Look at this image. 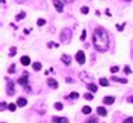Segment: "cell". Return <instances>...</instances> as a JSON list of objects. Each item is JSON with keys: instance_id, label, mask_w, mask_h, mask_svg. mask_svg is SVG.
I'll return each mask as SVG.
<instances>
[{"instance_id": "5bb4252c", "label": "cell", "mask_w": 133, "mask_h": 123, "mask_svg": "<svg viewBox=\"0 0 133 123\" xmlns=\"http://www.w3.org/2000/svg\"><path fill=\"white\" fill-rule=\"evenodd\" d=\"M32 69L35 71H39L41 69H42V64H41L39 62H35V63H32Z\"/></svg>"}, {"instance_id": "d6986e66", "label": "cell", "mask_w": 133, "mask_h": 123, "mask_svg": "<svg viewBox=\"0 0 133 123\" xmlns=\"http://www.w3.org/2000/svg\"><path fill=\"white\" fill-rule=\"evenodd\" d=\"M24 17H25V13H24V11H21L20 14H17V16H16V20H17V21H20V20H23Z\"/></svg>"}, {"instance_id": "ab89813d", "label": "cell", "mask_w": 133, "mask_h": 123, "mask_svg": "<svg viewBox=\"0 0 133 123\" xmlns=\"http://www.w3.org/2000/svg\"><path fill=\"white\" fill-rule=\"evenodd\" d=\"M2 123H6V122H2Z\"/></svg>"}, {"instance_id": "74e56055", "label": "cell", "mask_w": 133, "mask_h": 123, "mask_svg": "<svg viewBox=\"0 0 133 123\" xmlns=\"http://www.w3.org/2000/svg\"><path fill=\"white\" fill-rule=\"evenodd\" d=\"M16 2H17V3H24L25 0H16Z\"/></svg>"}, {"instance_id": "7402d4cb", "label": "cell", "mask_w": 133, "mask_h": 123, "mask_svg": "<svg viewBox=\"0 0 133 123\" xmlns=\"http://www.w3.org/2000/svg\"><path fill=\"white\" fill-rule=\"evenodd\" d=\"M55 109H57V111H62V109H63V104L56 102V104H55Z\"/></svg>"}, {"instance_id": "3957f363", "label": "cell", "mask_w": 133, "mask_h": 123, "mask_svg": "<svg viewBox=\"0 0 133 123\" xmlns=\"http://www.w3.org/2000/svg\"><path fill=\"white\" fill-rule=\"evenodd\" d=\"M76 60L78 62V64H84L86 63V55H84L83 50H78L76 53Z\"/></svg>"}, {"instance_id": "6da1fadb", "label": "cell", "mask_w": 133, "mask_h": 123, "mask_svg": "<svg viewBox=\"0 0 133 123\" xmlns=\"http://www.w3.org/2000/svg\"><path fill=\"white\" fill-rule=\"evenodd\" d=\"M93 43L98 52H107L108 48H109V35H108V31L105 28H102V27H97L94 29Z\"/></svg>"}, {"instance_id": "4fadbf2b", "label": "cell", "mask_w": 133, "mask_h": 123, "mask_svg": "<svg viewBox=\"0 0 133 123\" xmlns=\"http://www.w3.org/2000/svg\"><path fill=\"white\" fill-rule=\"evenodd\" d=\"M97 113L100 115V116H107V109L100 106V108H97Z\"/></svg>"}, {"instance_id": "e575fe53", "label": "cell", "mask_w": 133, "mask_h": 123, "mask_svg": "<svg viewBox=\"0 0 133 123\" xmlns=\"http://www.w3.org/2000/svg\"><path fill=\"white\" fill-rule=\"evenodd\" d=\"M128 102L129 104H133V97H128Z\"/></svg>"}, {"instance_id": "277c9868", "label": "cell", "mask_w": 133, "mask_h": 123, "mask_svg": "<svg viewBox=\"0 0 133 123\" xmlns=\"http://www.w3.org/2000/svg\"><path fill=\"white\" fill-rule=\"evenodd\" d=\"M52 2H53V6H55L56 11L62 13L63 11V7H64V3L62 2V0H52Z\"/></svg>"}, {"instance_id": "e0dca14e", "label": "cell", "mask_w": 133, "mask_h": 123, "mask_svg": "<svg viewBox=\"0 0 133 123\" xmlns=\"http://www.w3.org/2000/svg\"><path fill=\"white\" fill-rule=\"evenodd\" d=\"M81 112H83L84 115H90L91 113V108L90 106H84L83 109H81Z\"/></svg>"}, {"instance_id": "603a6c76", "label": "cell", "mask_w": 133, "mask_h": 123, "mask_svg": "<svg viewBox=\"0 0 133 123\" xmlns=\"http://www.w3.org/2000/svg\"><path fill=\"white\" fill-rule=\"evenodd\" d=\"M16 108H17L16 104H9V111H10V112H14Z\"/></svg>"}, {"instance_id": "8d00e7d4", "label": "cell", "mask_w": 133, "mask_h": 123, "mask_svg": "<svg viewBox=\"0 0 133 123\" xmlns=\"http://www.w3.org/2000/svg\"><path fill=\"white\" fill-rule=\"evenodd\" d=\"M62 2H63V3H71L73 0H62Z\"/></svg>"}, {"instance_id": "1f68e13d", "label": "cell", "mask_w": 133, "mask_h": 123, "mask_svg": "<svg viewBox=\"0 0 133 123\" xmlns=\"http://www.w3.org/2000/svg\"><path fill=\"white\" fill-rule=\"evenodd\" d=\"M14 67H16V66H14V64H13V66H11V67H10V69H9V73H14V71H16V69H14Z\"/></svg>"}, {"instance_id": "f1b7e54d", "label": "cell", "mask_w": 133, "mask_h": 123, "mask_svg": "<svg viewBox=\"0 0 133 123\" xmlns=\"http://www.w3.org/2000/svg\"><path fill=\"white\" fill-rule=\"evenodd\" d=\"M123 123H133V118H126L123 120Z\"/></svg>"}, {"instance_id": "5b68a950", "label": "cell", "mask_w": 133, "mask_h": 123, "mask_svg": "<svg viewBox=\"0 0 133 123\" xmlns=\"http://www.w3.org/2000/svg\"><path fill=\"white\" fill-rule=\"evenodd\" d=\"M6 92H7V95H10V97H11V95H14V83H13V81H7V90H6Z\"/></svg>"}, {"instance_id": "ac0fdd59", "label": "cell", "mask_w": 133, "mask_h": 123, "mask_svg": "<svg viewBox=\"0 0 133 123\" xmlns=\"http://www.w3.org/2000/svg\"><path fill=\"white\" fill-rule=\"evenodd\" d=\"M112 80H114V81H119V83H123V84L128 83L126 78H119V77H112Z\"/></svg>"}, {"instance_id": "4dcf8cb0", "label": "cell", "mask_w": 133, "mask_h": 123, "mask_svg": "<svg viewBox=\"0 0 133 123\" xmlns=\"http://www.w3.org/2000/svg\"><path fill=\"white\" fill-rule=\"evenodd\" d=\"M125 73H126V74H130V73H132L130 67H128V66H126V67H125Z\"/></svg>"}, {"instance_id": "7a4b0ae2", "label": "cell", "mask_w": 133, "mask_h": 123, "mask_svg": "<svg viewBox=\"0 0 133 123\" xmlns=\"http://www.w3.org/2000/svg\"><path fill=\"white\" fill-rule=\"evenodd\" d=\"M71 36H73L71 29L70 28H63V31L60 32V42H62L63 45H67V43H70Z\"/></svg>"}, {"instance_id": "52a82bcc", "label": "cell", "mask_w": 133, "mask_h": 123, "mask_svg": "<svg viewBox=\"0 0 133 123\" xmlns=\"http://www.w3.org/2000/svg\"><path fill=\"white\" fill-rule=\"evenodd\" d=\"M48 85H49L50 88H53V90H56V88L59 87V84H57V81L55 78H48Z\"/></svg>"}, {"instance_id": "8992f818", "label": "cell", "mask_w": 133, "mask_h": 123, "mask_svg": "<svg viewBox=\"0 0 133 123\" xmlns=\"http://www.w3.org/2000/svg\"><path fill=\"white\" fill-rule=\"evenodd\" d=\"M18 84L24 85V87H27V85H28V77H27V73H24V76L18 78Z\"/></svg>"}, {"instance_id": "7c38bea8", "label": "cell", "mask_w": 133, "mask_h": 123, "mask_svg": "<svg viewBox=\"0 0 133 123\" xmlns=\"http://www.w3.org/2000/svg\"><path fill=\"white\" fill-rule=\"evenodd\" d=\"M17 105H18V106H25V105H27V99H25V98H24V97H21V98H18V101H17Z\"/></svg>"}, {"instance_id": "d4e9b609", "label": "cell", "mask_w": 133, "mask_h": 123, "mask_svg": "<svg viewBox=\"0 0 133 123\" xmlns=\"http://www.w3.org/2000/svg\"><path fill=\"white\" fill-rule=\"evenodd\" d=\"M45 22H46V21H45V20H43V18H39V20H38V21H36V24H38V25H39V27H42V25H45Z\"/></svg>"}, {"instance_id": "ba28073f", "label": "cell", "mask_w": 133, "mask_h": 123, "mask_svg": "<svg viewBox=\"0 0 133 123\" xmlns=\"http://www.w3.org/2000/svg\"><path fill=\"white\" fill-rule=\"evenodd\" d=\"M52 122L53 123H69V119H67V118H57V116H55V118H52Z\"/></svg>"}, {"instance_id": "f546056e", "label": "cell", "mask_w": 133, "mask_h": 123, "mask_svg": "<svg viewBox=\"0 0 133 123\" xmlns=\"http://www.w3.org/2000/svg\"><path fill=\"white\" fill-rule=\"evenodd\" d=\"M81 13H83V14H87V13H88V7H81Z\"/></svg>"}, {"instance_id": "836d02e7", "label": "cell", "mask_w": 133, "mask_h": 123, "mask_svg": "<svg viewBox=\"0 0 133 123\" xmlns=\"http://www.w3.org/2000/svg\"><path fill=\"white\" fill-rule=\"evenodd\" d=\"M123 27H125L123 24H122V25H119V24H118V25H116V28H118L119 31H122V29H123Z\"/></svg>"}, {"instance_id": "cb8c5ba5", "label": "cell", "mask_w": 133, "mask_h": 123, "mask_svg": "<svg viewBox=\"0 0 133 123\" xmlns=\"http://www.w3.org/2000/svg\"><path fill=\"white\" fill-rule=\"evenodd\" d=\"M69 97L71 98V99H77V98H78V92H71Z\"/></svg>"}, {"instance_id": "8fae6325", "label": "cell", "mask_w": 133, "mask_h": 123, "mask_svg": "<svg viewBox=\"0 0 133 123\" xmlns=\"http://www.w3.org/2000/svg\"><path fill=\"white\" fill-rule=\"evenodd\" d=\"M29 63H31L29 56H23V57H21V64H23V66H28Z\"/></svg>"}, {"instance_id": "d6a6232c", "label": "cell", "mask_w": 133, "mask_h": 123, "mask_svg": "<svg viewBox=\"0 0 133 123\" xmlns=\"http://www.w3.org/2000/svg\"><path fill=\"white\" fill-rule=\"evenodd\" d=\"M6 108H9V105H6L4 102H2V111H4Z\"/></svg>"}, {"instance_id": "d590c367", "label": "cell", "mask_w": 133, "mask_h": 123, "mask_svg": "<svg viewBox=\"0 0 133 123\" xmlns=\"http://www.w3.org/2000/svg\"><path fill=\"white\" fill-rule=\"evenodd\" d=\"M66 81H67V83H73V80H71L70 77H67V78H66Z\"/></svg>"}, {"instance_id": "f35d334b", "label": "cell", "mask_w": 133, "mask_h": 123, "mask_svg": "<svg viewBox=\"0 0 133 123\" xmlns=\"http://www.w3.org/2000/svg\"><path fill=\"white\" fill-rule=\"evenodd\" d=\"M122 2H126V3H129V2H132V0H122Z\"/></svg>"}, {"instance_id": "ffe728a7", "label": "cell", "mask_w": 133, "mask_h": 123, "mask_svg": "<svg viewBox=\"0 0 133 123\" xmlns=\"http://www.w3.org/2000/svg\"><path fill=\"white\" fill-rule=\"evenodd\" d=\"M86 123H98V119H97V116H94V118H90Z\"/></svg>"}, {"instance_id": "4316f807", "label": "cell", "mask_w": 133, "mask_h": 123, "mask_svg": "<svg viewBox=\"0 0 133 123\" xmlns=\"http://www.w3.org/2000/svg\"><path fill=\"white\" fill-rule=\"evenodd\" d=\"M16 46H13L11 48V49H10V53H9V56H14V55H16Z\"/></svg>"}, {"instance_id": "83f0119b", "label": "cell", "mask_w": 133, "mask_h": 123, "mask_svg": "<svg viewBox=\"0 0 133 123\" xmlns=\"http://www.w3.org/2000/svg\"><path fill=\"white\" fill-rule=\"evenodd\" d=\"M111 71H112V73H116V71H119V67L118 66H112L111 67Z\"/></svg>"}, {"instance_id": "9a60e30c", "label": "cell", "mask_w": 133, "mask_h": 123, "mask_svg": "<svg viewBox=\"0 0 133 123\" xmlns=\"http://www.w3.org/2000/svg\"><path fill=\"white\" fill-rule=\"evenodd\" d=\"M87 88H88V90H90L91 92H97V90H98V88H97V85H95V84H93V83L87 84Z\"/></svg>"}, {"instance_id": "9c48e42d", "label": "cell", "mask_w": 133, "mask_h": 123, "mask_svg": "<svg viewBox=\"0 0 133 123\" xmlns=\"http://www.w3.org/2000/svg\"><path fill=\"white\" fill-rule=\"evenodd\" d=\"M62 62L66 64V66H69V64L71 63V57L69 56V55H63V56H62Z\"/></svg>"}, {"instance_id": "44dd1931", "label": "cell", "mask_w": 133, "mask_h": 123, "mask_svg": "<svg viewBox=\"0 0 133 123\" xmlns=\"http://www.w3.org/2000/svg\"><path fill=\"white\" fill-rule=\"evenodd\" d=\"M84 99L91 101V99H93V94H90V92H86V94H84Z\"/></svg>"}, {"instance_id": "2e32d148", "label": "cell", "mask_w": 133, "mask_h": 123, "mask_svg": "<svg viewBox=\"0 0 133 123\" xmlns=\"http://www.w3.org/2000/svg\"><path fill=\"white\" fill-rule=\"evenodd\" d=\"M100 84L102 87H108V85H109V81H108L107 78H100Z\"/></svg>"}, {"instance_id": "30bf717a", "label": "cell", "mask_w": 133, "mask_h": 123, "mask_svg": "<svg viewBox=\"0 0 133 123\" xmlns=\"http://www.w3.org/2000/svg\"><path fill=\"white\" fill-rule=\"evenodd\" d=\"M102 102H104L105 105H112V104L115 102V98H114V97H105Z\"/></svg>"}, {"instance_id": "484cf974", "label": "cell", "mask_w": 133, "mask_h": 123, "mask_svg": "<svg viewBox=\"0 0 133 123\" xmlns=\"http://www.w3.org/2000/svg\"><path fill=\"white\" fill-rule=\"evenodd\" d=\"M86 38H87V31L84 29L83 34H81V36H80V39H81V41H86Z\"/></svg>"}]
</instances>
